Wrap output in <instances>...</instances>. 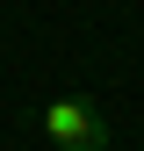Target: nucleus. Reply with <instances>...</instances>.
Here are the masks:
<instances>
[{"mask_svg":"<svg viewBox=\"0 0 144 151\" xmlns=\"http://www.w3.org/2000/svg\"><path fill=\"white\" fill-rule=\"evenodd\" d=\"M43 137H50V151H108V115L86 93H58V101L43 108Z\"/></svg>","mask_w":144,"mask_h":151,"instance_id":"nucleus-1","label":"nucleus"}]
</instances>
